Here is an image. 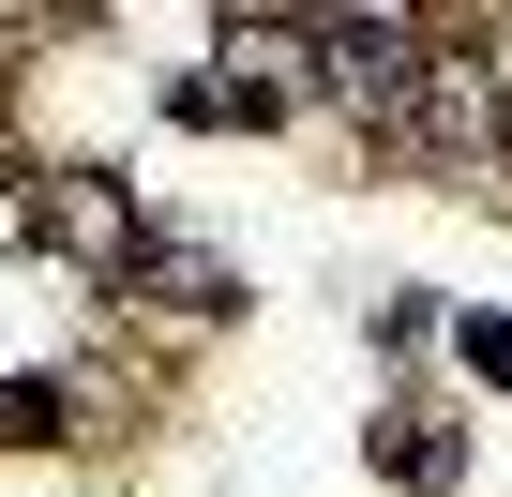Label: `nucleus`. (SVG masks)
Wrapping results in <instances>:
<instances>
[{
	"label": "nucleus",
	"mask_w": 512,
	"mask_h": 497,
	"mask_svg": "<svg viewBox=\"0 0 512 497\" xmlns=\"http://www.w3.org/2000/svg\"><path fill=\"white\" fill-rule=\"evenodd\" d=\"M31 226L61 241V257H91V272H136V257H151L136 211H121V196H91V181H31Z\"/></svg>",
	"instance_id": "nucleus-3"
},
{
	"label": "nucleus",
	"mask_w": 512,
	"mask_h": 497,
	"mask_svg": "<svg viewBox=\"0 0 512 497\" xmlns=\"http://www.w3.org/2000/svg\"><path fill=\"white\" fill-rule=\"evenodd\" d=\"M407 151H437V166H512V61H422V91H407V121H392Z\"/></svg>",
	"instance_id": "nucleus-1"
},
{
	"label": "nucleus",
	"mask_w": 512,
	"mask_h": 497,
	"mask_svg": "<svg viewBox=\"0 0 512 497\" xmlns=\"http://www.w3.org/2000/svg\"><path fill=\"white\" fill-rule=\"evenodd\" d=\"M422 61H437V31H422V16H317V91H332V106H362V121H407Z\"/></svg>",
	"instance_id": "nucleus-2"
},
{
	"label": "nucleus",
	"mask_w": 512,
	"mask_h": 497,
	"mask_svg": "<svg viewBox=\"0 0 512 497\" xmlns=\"http://www.w3.org/2000/svg\"><path fill=\"white\" fill-rule=\"evenodd\" d=\"M467 347H482V362H497V377H512V332H497V317H482V332H467Z\"/></svg>",
	"instance_id": "nucleus-4"
}]
</instances>
